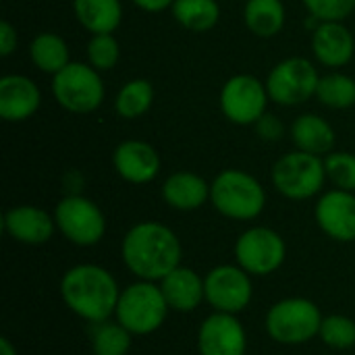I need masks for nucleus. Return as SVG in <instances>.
I'll return each instance as SVG.
<instances>
[{
    "mask_svg": "<svg viewBox=\"0 0 355 355\" xmlns=\"http://www.w3.org/2000/svg\"><path fill=\"white\" fill-rule=\"evenodd\" d=\"M73 10L77 21L94 35L112 33L123 17L119 0H73Z\"/></svg>",
    "mask_w": 355,
    "mask_h": 355,
    "instance_id": "4be33fe9",
    "label": "nucleus"
},
{
    "mask_svg": "<svg viewBox=\"0 0 355 355\" xmlns=\"http://www.w3.org/2000/svg\"><path fill=\"white\" fill-rule=\"evenodd\" d=\"M131 343L133 335L116 320H104L92 327L94 355H127Z\"/></svg>",
    "mask_w": 355,
    "mask_h": 355,
    "instance_id": "a878e982",
    "label": "nucleus"
},
{
    "mask_svg": "<svg viewBox=\"0 0 355 355\" xmlns=\"http://www.w3.org/2000/svg\"><path fill=\"white\" fill-rule=\"evenodd\" d=\"M258 133L266 141H277L283 137V123L275 114H264L258 123Z\"/></svg>",
    "mask_w": 355,
    "mask_h": 355,
    "instance_id": "473e14b6",
    "label": "nucleus"
},
{
    "mask_svg": "<svg viewBox=\"0 0 355 355\" xmlns=\"http://www.w3.org/2000/svg\"><path fill=\"white\" fill-rule=\"evenodd\" d=\"M316 223L324 235L335 241H355V196L352 191L333 189L316 204Z\"/></svg>",
    "mask_w": 355,
    "mask_h": 355,
    "instance_id": "4468645a",
    "label": "nucleus"
},
{
    "mask_svg": "<svg viewBox=\"0 0 355 355\" xmlns=\"http://www.w3.org/2000/svg\"><path fill=\"white\" fill-rule=\"evenodd\" d=\"M320 308L306 297H285L270 306L266 333L281 345H304L318 337L322 327Z\"/></svg>",
    "mask_w": 355,
    "mask_h": 355,
    "instance_id": "39448f33",
    "label": "nucleus"
},
{
    "mask_svg": "<svg viewBox=\"0 0 355 355\" xmlns=\"http://www.w3.org/2000/svg\"><path fill=\"white\" fill-rule=\"evenodd\" d=\"M316 96L329 108H349L355 104V81L343 73L324 75L318 81Z\"/></svg>",
    "mask_w": 355,
    "mask_h": 355,
    "instance_id": "cd10ccee",
    "label": "nucleus"
},
{
    "mask_svg": "<svg viewBox=\"0 0 355 355\" xmlns=\"http://www.w3.org/2000/svg\"><path fill=\"white\" fill-rule=\"evenodd\" d=\"M60 297L64 306L92 324L110 320L121 297L119 283L106 268L98 264H77L60 279Z\"/></svg>",
    "mask_w": 355,
    "mask_h": 355,
    "instance_id": "f03ea898",
    "label": "nucleus"
},
{
    "mask_svg": "<svg viewBox=\"0 0 355 355\" xmlns=\"http://www.w3.org/2000/svg\"><path fill=\"white\" fill-rule=\"evenodd\" d=\"M200 355H245L248 335L237 314L214 312L198 331Z\"/></svg>",
    "mask_w": 355,
    "mask_h": 355,
    "instance_id": "ddd939ff",
    "label": "nucleus"
},
{
    "mask_svg": "<svg viewBox=\"0 0 355 355\" xmlns=\"http://www.w3.org/2000/svg\"><path fill=\"white\" fill-rule=\"evenodd\" d=\"M268 89L254 75H235L231 77L220 92L223 114L235 125L258 123L266 114Z\"/></svg>",
    "mask_w": 355,
    "mask_h": 355,
    "instance_id": "f8f14e48",
    "label": "nucleus"
},
{
    "mask_svg": "<svg viewBox=\"0 0 355 355\" xmlns=\"http://www.w3.org/2000/svg\"><path fill=\"white\" fill-rule=\"evenodd\" d=\"M352 31L341 21H322L312 31V52L327 67H343L354 58Z\"/></svg>",
    "mask_w": 355,
    "mask_h": 355,
    "instance_id": "6ab92c4d",
    "label": "nucleus"
},
{
    "mask_svg": "<svg viewBox=\"0 0 355 355\" xmlns=\"http://www.w3.org/2000/svg\"><path fill=\"white\" fill-rule=\"evenodd\" d=\"M154 89L148 79H131L116 94L114 108L123 119H137L146 114L152 106Z\"/></svg>",
    "mask_w": 355,
    "mask_h": 355,
    "instance_id": "bb28decb",
    "label": "nucleus"
},
{
    "mask_svg": "<svg viewBox=\"0 0 355 355\" xmlns=\"http://www.w3.org/2000/svg\"><path fill=\"white\" fill-rule=\"evenodd\" d=\"M304 4L318 21H343L355 8V0H304Z\"/></svg>",
    "mask_w": 355,
    "mask_h": 355,
    "instance_id": "2f4dec72",
    "label": "nucleus"
},
{
    "mask_svg": "<svg viewBox=\"0 0 355 355\" xmlns=\"http://www.w3.org/2000/svg\"><path fill=\"white\" fill-rule=\"evenodd\" d=\"M318 337L327 347L333 349H352L355 347V320L343 314H333L322 318V327Z\"/></svg>",
    "mask_w": 355,
    "mask_h": 355,
    "instance_id": "c85d7f7f",
    "label": "nucleus"
},
{
    "mask_svg": "<svg viewBox=\"0 0 355 355\" xmlns=\"http://www.w3.org/2000/svg\"><path fill=\"white\" fill-rule=\"evenodd\" d=\"M52 94L56 102L75 114L94 112L104 100V83L98 69L83 62H69L52 79Z\"/></svg>",
    "mask_w": 355,
    "mask_h": 355,
    "instance_id": "0eeeda50",
    "label": "nucleus"
},
{
    "mask_svg": "<svg viewBox=\"0 0 355 355\" xmlns=\"http://www.w3.org/2000/svg\"><path fill=\"white\" fill-rule=\"evenodd\" d=\"M318 81L320 77L316 73V67L308 58L293 56L279 62L270 71L266 79V89L270 100H275L277 104L297 106L308 102L316 94Z\"/></svg>",
    "mask_w": 355,
    "mask_h": 355,
    "instance_id": "9d476101",
    "label": "nucleus"
},
{
    "mask_svg": "<svg viewBox=\"0 0 355 355\" xmlns=\"http://www.w3.org/2000/svg\"><path fill=\"white\" fill-rule=\"evenodd\" d=\"M2 229L23 245H44L52 239L56 220L37 206H15L4 212Z\"/></svg>",
    "mask_w": 355,
    "mask_h": 355,
    "instance_id": "2eb2a0df",
    "label": "nucleus"
},
{
    "mask_svg": "<svg viewBox=\"0 0 355 355\" xmlns=\"http://www.w3.org/2000/svg\"><path fill=\"white\" fill-rule=\"evenodd\" d=\"M121 48L112 33H98L87 44V58L89 64L98 71H110L119 60Z\"/></svg>",
    "mask_w": 355,
    "mask_h": 355,
    "instance_id": "7c9ffc66",
    "label": "nucleus"
},
{
    "mask_svg": "<svg viewBox=\"0 0 355 355\" xmlns=\"http://www.w3.org/2000/svg\"><path fill=\"white\" fill-rule=\"evenodd\" d=\"M162 200L175 210H198L210 200V185L196 173H173L162 185Z\"/></svg>",
    "mask_w": 355,
    "mask_h": 355,
    "instance_id": "aec40b11",
    "label": "nucleus"
},
{
    "mask_svg": "<svg viewBox=\"0 0 355 355\" xmlns=\"http://www.w3.org/2000/svg\"><path fill=\"white\" fill-rule=\"evenodd\" d=\"M204 287L206 302L214 308V312L239 314L254 297L252 275H248L239 264H220L212 268L204 277Z\"/></svg>",
    "mask_w": 355,
    "mask_h": 355,
    "instance_id": "9b49d317",
    "label": "nucleus"
},
{
    "mask_svg": "<svg viewBox=\"0 0 355 355\" xmlns=\"http://www.w3.org/2000/svg\"><path fill=\"white\" fill-rule=\"evenodd\" d=\"M173 15L179 25L189 31H210L220 17V6L216 0H175Z\"/></svg>",
    "mask_w": 355,
    "mask_h": 355,
    "instance_id": "393cba45",
    "label": "nucleus"
},
{
    "mask_svg": "<svg viewBox=\"0 0 355 355\" xmlns=\"http://www.w3.org/2000/svg\"><path fill=\"white\" fill-rule=\"evenodd\" d=\"M42 94L25 75H4L0 79V116L8 123H21L40 108Z\"/></svg>",
    "mask_w": 355,
    "mask_h": 355,
    "instance_id": "f3484780",
    "label": "nucleus"
},
{
    "mask_svg": "<svg viewBox=\"0 0 355 355\" xmlns=\"http://www.w3.org/2000/svg\"><path fill=\"white\" fill-rule=\"evenodd\" d=\"M212 206L231 220H254L266 206V191L262 183L243 171H223L210 185Z\"/></svg>",
    "mask_w": 355,
    "mask_h": 355,
    "instance_id": "20e7f679",
    "label": "nucleus"
},
{
    "mask_svg": "<svg viewBox=\"0 0 355 355\" xmlns=\"http://www.w3.org/2000/svg\"><path fill=\"white\" fill-rule=\"evenodd\" d=\"M112 164L121 179L133 185H144L156 179L160 171V156L150 144L129 139L116 146L112 154Z\"/></svg>",
    "mask_w": 355,
    "mask_h": 355,
    "instance_id": "dca6fc26",
    "label": "nucleus"
},
{
    "mask_svg": "<svg viewBox=\"0 0 355 355\" xmlns=\"http://www.w3.org/2000/svg\"><path fill=\"white\" fill-rule=\"evenodd\" d=\"M29 56L40 71L52 73V75H56L71 62L67 42L58 33H48V31L37 33L33 37L29 46Z\"/></svg>",
    "mask_w": 355,
    "mask_h": 355,
    "instance_id": "b1692460",
    "label": "nucleus"
},
{
    "mask_svg": "<svg viewBox=\"0 0 355 355\" xmlns=\"http://www.w3.org/2000/svg\"><path fill=\"white\" fill-rule=\"evenodd\" d=\"M0 355H19L17 354V347L6 337L0 339Z\"/></svg>",
    "mask_w": 355,
    "mask_h": 355,
    "instance_id": "c9c22d12",
    "label": "nucleus"
},
{
    "mask_svg": "<svg viewBox=\"0 0 355 355\" xmlns=\"http://www.w3.org/2000/svg\"><path fill=\"white\" fill-rule=\"evenodd\" d=\"M139 8L148 10V12H160L168 6H173L175 0H133Z\"/></svg>",
    "mask_w": 355,
    "mask_h": 355,
    "instance_id": "f704fd0d",
    "label": "nucleus"
},
{
    "mask_svg": "<svg viewBox=\"0 0 355 355\" xmlns=\"http://www.w3.org/2000/svg\"><path fill=\"white\" fill-rule=\"evenodd\" d=\"M56 229L79 248H92L102 241L106 233V218L98 204L81 193L64 196L54 208Z\"/></svg>",
    "mask_w": 355,
    "mask_h": 355,
    "instance_id": "6e6552de",
    "label": "nucleus"
},
{
    "mask_svg": "<svg viewBox=\"0 0 355 355\" xmlns=\"http://www.w3.org/2000/svg\"><path fill=\"white\" fill-rule=\"evenodd\" d=\"M327 177L337 189L355 191V156L349 152H333L324 160Z\"/></svg>",
    "mask_w": 355,
    "mask_h": 355,
    "instance_id": "c756f323",
    "label": "nucleus"
},
{
    "mask_svg": "<svg viewBox=\"0 0 355 355\" xmlns=\"http://www.w3.org/2000/svg\"><path fill=\"white\" fill-rule=\"evenodd\" d=\"M235 258L248 275L268 277L283 266L287 258V245L275 229L252 227L237 237Z\"/></svg>",
    "mask_w": 355,
    "mask_h": 355,
    "instance_id": "1a4fd4ad",
    "label": "nucleus"
},
{
    "mask_svg": "<svg viewBox=\"0 0 355 355\" xmlns=\"http://www.w3.org/2000/svg\"><path fill=\"white\" fill-rule=\"evenodd\" d=\"M121 256L127 270L139 281L160 283L168 272L181 266L183 248L173 229L148 220L127 231L121 243Z\"/></svg>",
    "mask_w": 355,
    "mask_h": 355,
    "instance_id": "f257e3e1",
    "label": "nucleus"
},
{
    "mask_svg": "<svg viewBox=\"0 0 355 355\" xmlns=\"http://www.w3.org/2000/svg\"><path fill=\"white\" fill-rule=\"evenodd\" d=\"M15 48H17V29L8 21H2L0 23V54L8 56Z\"/></svg>",
    "mask_w": 355,
    "mask_h": 355,
    "instance_id": "72a5a7b5",
    "label": "nucleus"
},
{
    "mask_svg": "<svg viewBox=\"0 0 355 355\" xmlns=\"http://www.w3.org/2000/svg\"><path fill=\"white\" fill-rule=\"evenodd\" d=\"M243 19L258 37H275L285 25V6L281 0H248Z\"/></svg>",
    "mask_w": 355,
    "mask_h": 355,
    "instance_id": "5701e85b",
    "label": "nucleus"
},
{
    "mask_svg": "<svg viewBox=\"0 0 355 355\" xmlns=\"http://www.w3.org/2000/svg\"><path fill=\"white\" fill-rule=\"evenodd\" d=\"M158 285L168 308L179 314H189L198 310L200 304L206 300L204 279L189 266H177Z\"/></svg>",
    "mask_w": 355,
    "mask_h": 355,
    "instance_id": "a211bd4d",
    "label": "nucleus"
},
{
    "mask_svg": "<svg viewBox=\"0 0 355 355\" xmlns=\"http://www.w3.org/2000/svg\"><path fill=\"white\" fill-rule=\"evenodd\" d=\"M291 139L297 150L308 154H329L335 148L333 127L316 114H302L291 127Z\"/></svg>",
    "mask_w": 355,
    "mask_h": 355,
    "instance_id": "412c9836",
    "label": "nucleus"
},
{
    "mask_svg": "<svg viewBox=\"0 0 355 355\" xmlns=\"http://www.w3.org/2000/svg\"><path fill=\"white\" fill-rule=\"evenodd\" d=\"M171 308L162 295V289L154 281H135L121 291L114 318L133 337L156 333L168 316Z\"/></svg>",
    "mask_w": 355,
    "mask_h": 355,
    "instance_id": "7ed1b4c3",
    "label": "nucleus"
},
{
    "mask_svg": "<svg viewBox=\"0 0 355 355\" xmlns=\"http://www.w3.org/2000/svg\"><path fill=\"white\" fill-rule=\"evenodd\" d=\"M327 181V168L320 156L302 150L283 154L272 166V183L287 200H310L320 193Z\"/></svg>",
    "mask_w": 355,
    "mask_h": 355,
    "instance_id": "423d86ee",
    "label": "nucleus"
}]
</instances>
